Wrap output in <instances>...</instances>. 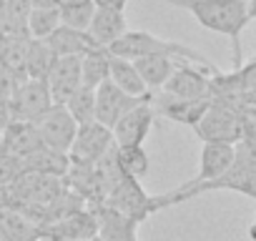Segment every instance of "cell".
Listing matches in <instances>:
<instances>
[{
	"label": "cell",
	"instance_id": "obj_30",
	"mask_svg": "<svg viewBox=\"0 0 256 241\" xmlns=\"http://www.w3.org/2000/svg\"><path fill=\"white\" fill-rule=\"evenodd\" d=\"M26 80H28V78H20L18 73L8 70L6 66H0V100L10 103V100L16 98L18 88H20V86H23Z\"/></svg>",
	"mask_w": 256,
	"mask_h": 241
},
{
	"label": "cell",
	"instance_id": "obj_38",
	"mask_svg": "<svg viewBox=\"0 0 256 241\" xmlns=\"http://www.w3.org/2000/svg\"><path fill=\"white\" fill-rule=\"evenodd\" d=\"M3 38H6V30H3V28H0V46H3Z\"/></svg>",
	"mask_w": 256,
	"mask_h": 241
},
{
	"label": "cell",
	"instance_id": "obj_19",
	"mask_svg": "<svg viewBox=\"0 0 256 241\" xmlns=\"http://www.w3.org/2000/svg\"><path fill=\"white\" fill-rule=\"evenodd\" d=\"M120 90H126L128 96H148V86L144 83L138 68L134 60L128 58H118V56H110V78Z\"/></svg>",
	"mask_w": 256,
	"mask_h": 241
},
{
	"label": "cell",
	"instance_id": "obj_20",
	"mask_svg": "<svg viewBox=\"0 0 256 241\" xmlns=\"http://www.w3.org/2000/svg\"><path fill=\"white\" fill-rule=\"evenodd\" d=\"M58 56L48 46L46 38H30L28 43V58H26V76L33 80H48Z\"/></svg>",
	"mask_w": 256,
	"mask_h": 241
},
{
	"label": "cell",
	"instance_id": "obj_28",
	"mask_svg": "<svg viewBox=\"0 0 256 241\" xmlns=\"http://www.w3.org/2000/svg\"><path fill=\"white\" fill-rule=\"evenodd\" d=\"M33 0H6V33H28Z\"/></svg>",
	"mask_w": 256,
	"mask_h": 241
},
{
	"label": "cell",
	"instance_id": "obj_36",
	"mask_svg": "<svg viewBox=\"0 0 256 241\" xmlns=\"http://www.w3.org/2000/svg\"><path fill=\"white\" fill-rule=\"evenodd\" d=\"M248 238L256 241V216H254V221H251V226H248Z\"/></svg>",
	"mask_w": 256,
	"mask_h": 241
},
{
	"label": "cell",
	"instance_id": "obj_34",
	"mask_svg": "<svg viewBox=\"0 0 256 241\" xmlns=\"http://www.w3.org/2000/svg\"><path fill=\"white\" fill-rule=\"evenodd\" d=\"M96 6H108V8H126V0H93Z\"/></svg>",
	"mask_w": 256,
	"mask_h": 241
},
{
	"label": "cell",
	"instance_id": "obj_27",
	"mask_svg": "<svg viewBox=\"0 0 256 241\" xmlns=\"http://www.w3.org/2000/svg\"><path fill=\"white\" fill-rule=\"evenodd\" d=\"M60 26L58 8H33L28 18V36L30 38H48Z\"/></svg>",
	"mask_w": 256,
	"mask_h": 241
},
{
	"label": "cell",
	"instance_id": "obj_21",
	"mask_svg": "<svg viewBox=\"0 0 256 241\" xmlns=\"http://www.w3.org/2000/svg\"><path fill=\"white\" fill-rule=\"evenodd\" d=\"M110 78V50L93 48L80 56V80L86 88H98L103 80Z\"/></svg>",
	"mask_w": 256,
	"mask_h": 241
},
{
	"label": "cell",
	"instance_id": "obj_37",
	"mask_svg": "<svg viewBox=\"0 0 256 241\" xmlns=\"http://www.w3.org/2000/svg\"><path fill=\"white\" fill-rule=\"evenodd\" d=\"M6 154V141H3V134H0V156Z\"/></svg>",
	"mask_w": 256,
	"mask_h": 241
},
{
	"label": "cell",
	"instance_id": "obj_2",
	"mask_svg": "<svg viewBox=\"0 0 256 241\" xmlns=\"http://www.w3.org/2000/svg\"><path fill=\"white\" fill-rule=\"evenodd\" d=\"M108 50H110V56L128 58V60L146 58V56H164V58H174V60H181V63H194V66L214 70L208 58L201 56L198 50H194V48H188L178 40L158 38V36L146 33V30H126Z\"/></svg>",
	"mask_w": 256,
	"mask_h": 241
},
{
	"label": "cell",
	"instance_id": "obj_41",
	"mask_svg": "<svg viewBox=\"0 0 256 241\" xmlns=\"http://www.w3.org/2000/svg\"><path fill=\"white\" fill-rule=\"evenodd\" d=\"M38 241H48V238H38Z\"/></svg>",
	"mask_w": 256,
	"mask_h": 241
},
{
	"label": "cell",
	"instance_id": "obj_16",
	"mask_svg": "<svg viewBox=\"0 0 256 241\" xmlns=\"http://www.w3.org/2000/svg\"><path fill=\"white\" fill-rule=\"evenodd\" d=\"M46 40H48V46L53 48V53L58 58L60 56H86L88 50L100 48L88 36V30H76V28H68V26H58Z\"/></svg>",
	"mask_w": 256,
	"mask_h": 241
},
{
	"label": "cell",
	"instance_id": "obj_24",
	"mask_svg": "<svg viewBox=\"0 0 256 241\" xmlns=\"http://www.w3.org/2000/svg\"><path fill=\"white\" fill-rule=\"evenodd\" d=\"M116 164L123 174L134 178H144L151 168V161L144 146H116Z\"/></svg>",
	"mask_w": 256,
	"mask_h": 241
},
{
	"label": "cell",
	"instance_id": "obj_12",
	"mask_svg": "<svg viewBox=\"0 0 256 241\" xmlns=\"http://www.w3.org/2000/svg\"><path fill=\"white\" fill-rule=\"evenodd\" d=\"M48 88L53 96V103H66L80 86V56H60L48 76Z\"/></svg>",
	"mask_w": 256,
	"mask_h": 241
},
{
	"label": "cell",
	"instance_id": "obj_14",
	"mask_svg": "<svg viewBox=\"0 0 256 241\" xmlns=\"http://www.w3.org/2000/svg\"><path fill=\"white\" fill-rule=\"evenodd\" d=\"M3 141H6V154L16 156V158H28L38 148H43L38 126L33 120H13L3 131Z\"/></svg>",
	"mask_w": 256,
	"mask_h": 241
},
{
	"label": "cell",
	"instance_id": "obj_18",
	"mask_svg": "<svg viewBox=\"0 0 256 241\" xmlns=\"http://www.w3.org/2000/svg\"><path fill=\"white\" fill-rule=\"evenodd\" d=\"M23 166H26V171H30V174H43V176L63 178V176L68 174V168H70V156L43 146V148H38L33 156L23 158Z\"/></svg>",
	"mask_w": 256,
	"mask_h": 241
},
{
	"label": "cell",
	"instance_id": "obj_32",
	"mask_svg": "<svg viewBox=\"0 0 256 241\" xmlns=\"http://www.w3.org/2000/svg\"><path fill=\"white\" fill-rule=\"evenodd\" d=\"M234 70H236V78H238V83H241V96L256 90V60H251V63H246V66H238V68H234Z\"/></svg>",
	"mask_w": 256,
	"mask_h": 241
},
{
	"label": "cell",
	"instance_id": "obj_13",
	"mask_svg": "<svg viewBox=\"0 0 256 241\" xmlns=\"http://www.w3.org/2000/svg\"><path fill=\"white\" fill-rule=\"evenodd\" d=\"M126 13L123 8H108V6H96L93 20L88 26V36L100 46L110 48L123 33H126Z\"/></svg>",
	"mask_w": 256,
	"mask_h": 241
},
{
	"label": "cell",
	"instance_id": "obj_1",
	"mask_svg": "<svg viewBox=\"0 0 256 241\" xmlns=\"http://www.w3.org/2000/svg\"><path fill=\"white\" fill-rule=\"evenodd\" d=\"M196 18V23L211 33L226 36L234 48V66H241V33L248 26L246 0H166Z\"/></svg>",
	"mask_w": 256,
	"mask_h": 241
},
{
	"label": "cell",
	"instance_id": "obj_29",
	"mask_svg": "<svg viewBox=\"0 0 256 241\" xmlns=\"http://www.w3.org/2000/svg\"><path fill=\"white\" fill-rule=\"evenodd\" d=\"M238 118H241V141L256 144V106L238 103Z\"/></svg>",
	"mask_w": 256,
	"mask_h": 241
},
{
	"label": "cell",
	"instance_id": "obj_8",
	"mask_svg": "<svg viewBox=\"0 0 256 241\" xmlns=\"http://www.w3.org/2000/svg\"><path fill=\"white\" fill-rule=\"evenodd\" d=\"M53 106V96H50V88L46 80H33L28 78L16 98L10 100V110H13V120H36Z\"/></svg>",
	"mask_w": 256,
	"mask_h": 241
},
{
	"label": "cell",
	"instance_id": "obj_10",
	"mask_svg": "<svg viewBox=\"0 0 256 241\" xmlns=\"http://www.w3.org/2000/svg\"><path fill=\"white\" fill-rule=\"evenodd\" d=\"M156 116H164L168 120H176V124H186V126H196L204 110L208 108V98L204 100H186V98H176V96H168L166 90H151L148 96Z\"/></svg>",
	"mask_w": 256,
	"mask_h": 241
},
{
	"label": "cell",
	"instance_id": "obj_5",
	"mask_svg": "<svg viewBox=\"0 0 256 241\" xmlns=\"http://www.w3.org/2000/svg\"><path fill=\"white\" fill-rule=\"evenodd\" d=\"M113 131L106 128L103 124L93 120V124L78 126L76 141L68 151L70 164H83V166H96L103 156H108L113 151Z\"/></svg>",
	"mask_w": 256,
	"mask_h": 241
},
{
	"label": "cell",
	"instance_id": "obj_31",
	"mask_svg": "<svg viewBox=\"0 0 256 241\" xmlns=\"http://www.w3.org/2000/svg\"><path fill=\"white\" fill-rule=\"evenodd\" d=\"M23 174H26L23 158H16V156H8V154L0 156V186L13 184V181L20 178Z\"/></svg>",
	"mask_w": 256,
	"mask_h": 241
},
{
	"label": "cell",
	"instance_id": "obj_26",
	"mask_svg": "<svg viewBox=\"0 0 256 241\" xmlns=\"http://www.w3.org/2000/svg\"><path fill=\"white\" fill-rule=\"evenodd\" d=\"M70 116L76 118L78 126H86V124H93L96 120V88H86L80 86L66 103H63Z\"/></svg>",
	"mask_w": 256,
	"mask_h": 241
},
{
	"label": "cell",
	"instance_id": "obj_3",
	"mask_svg": "<svg viewBox=\"0 0 256 241\" xmlns=\"http://www.w3.org/2000/svg\"><path fill=\"white\" fill-rule=\"evenodd\" d=\"M194 134L204 144H238L241 141V118L236 100H211Z\"/></svg>",
	"mask_w": 256,
	"mask_h": 241
},
{
	"label": "cell",
	"instance_id": "obj_39",
	"mask_svg": "<svg viewBox=\"0 0 256 241\" xmlns=\"http://www.w3.org/2000/svg\"><path fill=\"white\" fill-rule=\"evenodd\" d=\"M76 241H98V236L96 238H76Z\"/></svg>",
	"mask_w": 256,
	"mask_h": 241
},
{
	"label": "cell",
	"instance_id": "obj_9",
	"mask_svg": "<svg viewBox=\"0 0 256 241\" xmlns=\"http://www.w3.org/2000/svg\"><path fill=\"white\" fill-rule=\"evenodd\" d=\"M98 236V216L93 208H80L58 221L43 226V238L48 241H76V238H96Z\"/></svg>",
	"mask_w": 256,
	"mask_h": 241
},
{
	"label": "cell",
	"instance_id": "obj_17",
	"mask_svg": "<svg viewBox=\"0 0 256 241\" xmlns=\"http://www.w3.org/2000/svg\"><path fill=\"white\" fill-rule=\"evenodd\" d=\"M0 231H3L6 241H38V238H43V226L36 224L20 208L0 211Z\"/></svg>",
	"mask_w": 256,
	"mask_h": 241
},
{
	"label": "cell",
	"instance_id": "obj_22",
	"mask_svg": "<svg viewBox=\"0 0 256 241\" xmlns=\"http://www.w3.org/2000/svg\"><path fill=\"white\" fill-rule=\"evenodd\" d=\"M28 33H6L3 46H0V66H6L8 70L18 73L20 78L26 76V58H28Z\"/></svg>",
	"mask_w": 256,
	"mask_h": 241
},
{
	"label": "cell",
	"instance_id": "obj_7",
	"mask_svg": "<svg viewBox=\"0 0 256 241\" xmlns=\"http://www.w3.org/2000/svg\"><path fill=\"white\" fill-rule=\"evenodd\" d=\"M141 100H146V96H141V98L138 96H128L113 80H103L96 88V120H98V124H103L106 128H113L116 120L123 113L131 110L134 106H138Z\"/></svg>",
	"mask_w": 256,
	"mask_h": 241
},
{
	"label": "cell",
	"instance_id": "obj_25",
	"mask_svg": "<svg viewBox=\"0 0 256 241\" xmlns=\"http://www.w3.org/2000/svg\"><path fill=\"white\" fill-rule=\"evenodd\" d=\"M58 10H60V26L88 30L93 13H96V3L93 0H63Z\"/></svg>",
	"mask_w": 256,
	"mask_h": 241
},
{
	"label": "cell",
	"instance_id": "obj_4",
	"mask_svg": "<svg viewBox=\"0 0 256 241\" xmlns=\"http://www.w3.org/2000/svg\"><path fill=\"white\" fill-rule=\"evenodd\" d=\"M38 134H40V141L46 148H53V151H60V154H68L73 141H76V134H78V124L76 118L70 116V110L63 106V103H53L38 120Z\"/></svg>",
	"mask_w": 256,
	"mask_h": 241
},
{
	"label": "cell",
	"instance_id": "obj_23",
	"mask_svg": "<svg viewBox=\"0 0 256 241\" xmlns=\"http://www.w3.org/2000/svg\"><path fill=\"white\" fill-rule=\"evenodd\" d=\"M134 63H136L144 83L148 86V90H161L178 66L174 58H164V56H146V58H136Z\"/></svg>",
	"mask_w": 256,
	"mask_h": 241
},
{
	"label": "cell",
	"instance_id": "obj_35",
	"mask_svg": "<svg viewBox=\"0 0 256 241\" xmlns=\"http://www.w3.org/2000/svg\"><path fill=\"white\" fill-rule=\"evenodd\" d=\"M246 10H248V18L256 20V0H246Z\"/></svg>",
	"mask_w": 256,
	"mask_h": 241
},
{
	"label": "cell",
	"instance_id": "obj_6",
	"mask_svg": "<svg viewBox=\"0 0 256 241\" xmlns=\"http://www.w3.org/2000/svg\"><path fill=\"white\" fill-rule=\"evenodd\" d=\"M148 96H146V100H141L138 106H134L131 110L123 113L116 120V126L110 128L116 146H144L146 136L154 128V120H156V110H154Z\"/></svg>",
	"mask_w": 256,
	"mask_h": 241
},
{
	"label": "cell",
	"instance_id": "obj_15",
	"mask_svg": "<svg viewBox=\"0 0 256 241\" xmlns=\"http://www.w3.org/2000/svg\"><path fill=\"white\" fill-rule=\"evenodd\" d=\"M236 158V146L234 144H204L201 156H198V174L191 181H214L224 176Z\"/></svg>",
	"mask_w": 256,
	"mask_h": 241
},
{
	"label": "cell",
	"instance_id": "obj_33",
	"mask_svg": "<svg viewBox=\"0 0 256 241\" xmlns=\"http://www.w3.org/2000/svg\"><path fill=\"white\" fill-rule=\"evenodd\" d=\"M10 124H13V110H10V103L0 100V134H3Z\"/></svg>",
	"mask_w": 256,
	"mask_h": 241
},
{
	"label": "cell",
	"instance_id": "obj_11",
	"mask_svg": "<svg viewBox=\"0 0 256 241\" xmlns=\"http://www.w3.org/2000/svg\"><path fill=\"white\" fill-rule=\"evenodd\" d=\"M161 90L176 98H186V100H204V98L211 100V78H206L191 63H178Z\"/></svg>",
	"mask_w": 256,
	"mask_h": 241
},
{
	"label": "cell",
	"instance_id": "obj_40",
	"mask_svg": "<svg viewBox=\"0 0 256 241\" xmlns=\"http://www.w3.org/2000/svg\"><path fill=\"white\" fill-rule=\"evenodd\" d=\"M0 241H6V236H3V231H0Z\"/></svg>",
	"mask_w": 256,
	"mask_h": 241
}]
</instances>
